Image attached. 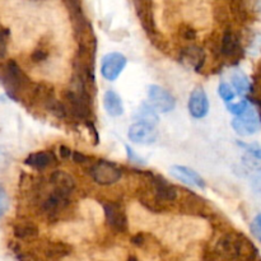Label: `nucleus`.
<instances>
[{
    "label": "nucleus",
    "mask_w": 261,
    "mask_h": 261,
    "mask_svg": "<svg viewBox=\"0 0 261 261\" xmlns=\"http://www.w3.org/2000/svg\"><path fill=\"white\" fill-rule=\"evenodd\" d=\"M157 130L152 125L144 122H135L127 130V137L133 143L143 145H149L157 140Z\"/></svg>",
    "instance_id": "ddd939ff"
},
{
    "label": "nucleus",
    "mask_w": 261,
    "mask_h": 261,
    "mask_svg": "<svg viewBox=\"0 0 261 261\" xmlns=\"http://www.w3.org/2000/svg\"><path fill=\"white\" fill-rule=\"evenodd\" d=\"M251 186L255 193L261 196V171H257L251 178Z\"/></svg>",
    "instance_id": "e433bc0d"
},
{
    "label": "nucleus",
    "mask_w": 261,
    "mask_h": 261,
    "mask_svg": "<svg viewBox=\"0 0 261 261\" xmlns=\"http://www.w3.org/2000/svg\"><path fill=\"white\" fill-rule=\"evenodd\" d=\"M63 101L68 107L69 116L83 122L92 121V96L68 88L63 92Z\"/></svg>",
    "instance_id": "f03ea898"
},
{
    "label": "nucleus",
    "mask_w": 261,
    "mask_h": 261,
    "mask_svg": "<svg viewBox=\"0 0 261 261\" xmlns=\"http://www.w3.org/2000/svg\"><path fill=\"white\" fill-rule=\"evenodd\" d=\"M137 119L139 120V122H144V124L152 125V126H155L160 121V117L155 114V110L148 103H143L140 106L137 112Z\"/></svg>",
    "instance_id": "393cba45"
},
{
    "label": "nucleus",
    "mask_w": 261,
    "mask_h": 261,
    "mask_svg": "<svg viewBox=\"0 0 261 261\" xmlns=\"http://www.w3.org/2000/svg\"><path fill=\"white\" fill-rule=\"evenodd\" d=\"M132 244L134 245L135 247H139V249H144L147 246L148 241H149V236L147 233H143V232H139V233L134 234L132 237Z\"/></svg>",
    "instance_id": "72a5a7b5"
},
{
    "label": "nucleus",
    "mask_w": 261,
    "mask_h": 261,
    "mask_svg": "<svg viewBox=\"0 0 261 261\" xmlns=\"http://www.w3.org/2000/svg\"><path fill=\"white\" fill-rule=\"evenodd\" d=\"M126 261H139V259H138L137 256H134V255H130V256L127 257Z\"/></svg>",
    "instance_id": "79ce46f5"
},
{
    "label": "nucleus",
    "mask_w": 261,
    "mask_h": 261,
    "mask_svg": "<svg viewBox=\"0 0 261 261\" xmlns=\"http://www.w3.org/2000/svg\"><path fill=\"white\" fill-rule=\"evenodd\" d=\"M218 93L219 96H221V98L223 99L226 103H231V101H233L234 97H236L233 87L229 86L228 83H224V82H222V83L219 84Z\"/></svg>",
    "instance_id": "c85d7f7f"
},
{
    "label": "nucleus",
    "mask_w": 261,
    "mask_h": 261,
    "mask_svg": "<svg viewBox=\"0 0 261 261\" xmlns=\"http://www.w3.org/2000/svg\"><path fill=\"white\" fill-rule=\"evenodd\" d=\"M59 154H60V157L64 158V160H69V158L73 157V150H71L70 148L65 147V145H60V147H59Z\"/></svg>",
    "instance_id": "ea45409f"
},
{
    "label": "nucleus",
    "mask_w": 261,
    "mask_h": 261,
    "mask_svg": "<svg viewBox=\"0 0 261 261\" xmlns=\"http://www.w3.org/2000/svg\"><path fill=\"white\" fill-rule=\"evenodd\" d=\"M43 109H45L48 114H51L54 117H56V119L59 120H64L66 119V117H69V111L65 102L60 101V99H58L56 97L51 99V101H48Z\"/></svg>",
    "instance_id": "b1692460"
},
{
    "label": "nucleus",
    "mask_w": 261,
    "mask_h": 261,
    "mask_svg": "<svg viewBox=\"0 0 261 261\" xmlns=\"http://www.w3.org/2000/svg\"><path fill=\"white\" fill-rule=\"evenodd\" d=\"M227 109L231 114L236 115V116H240L244 112H246L249 110V102L246 99H241L240 102H236V103H227Z\"/></svg>",
    "instance_id": "2f4dec72"
},
{
    "label": "nucleus",
    "mask_w": 261,
    "mask_h": 261,
    "mask_svg": "<svg viewBox=\"0 0 261 261\" xmlns=\"http://www.w3.org/2000/svg\"><path fill=\"white\" fill-rule=\"evenodd\" d=\"M12 231L14 239L24 242H32L40 236V229H38L37 224L25 218H22L13 223Z\"/></svg>",
    "instance_id": "dca6fc26"
},
{
    "label": "nucleus",
    "mask_w": 261,
    "mask_h": 261,
    "mask_svg": "<svg viewBox=\"0 0 261 261\" xmlns=\"http://www.w3.org/2000/svg\"><path fill=\"white\" fill-rule=\"evenodd\" d=\"M86 125H87V127H88V129H89V132L92 133V135H93L94 144H98V142H99L98 132H97L96 126H94V124H93V121H88V122H86Z\"/></svg>",
    "instance_id": "a19ab883"
},
{
    "label": "nucleus",
    "mask_w": 261,
    "mask_h": 261,
    "mask_svg": "<svg viewBox=\"0 0 261 261\" xmlns=\"http://www.w3.org/2000/svg\"><path fill=\"white\" fill-rule=\"evenodd\" d=\"M229 10L232 13V17L236 19L237 23H246L250 19V8L245 2H231L228 4Z\"/></svg>",
    "instance_id": "5701e85b"
},
{
    "label": "nucleus",
    "mask_w": 261,
    "mask_h": 261,
    "mask_svg": "<svg viewBox=\"0 0 261 261\" xmlns=\"http://www.w3.org/2000/svg\"><path fill=\"white\" fill-rule=\"evenodd\" d=\"M103 107L112 117H119L124 114L122 99L115 91H107L103 96Z\"/></svg>",
    "instance_id": "4be33fe9"
},
{
    "label": "nucleus",
    "mask_w": 261,
    "mask_h": 261,
    "mask_svg": "<svg viewBox=\"0 0 261 261\" xmlns=\"http://www.w3.org/2000/svg\"><path fill=\"white\" fill-rule=\"evenodd\" d=\"M148 99H149L150 106L162 114L172 111L176 106L175 97L157 84H152L148 87Z\"/></svg>",
    "instance_id": "1a4fd4ad"
},
{
    "label": "nucleus",
    "mask_w": 261,
    "mask_h": 261,
    "mask_svg": "<svg viewBox=\"0 0 261 261\" xmlns=\"http://www.w3.org/2000/svg\"><path fill=\"white\" fill-rule=\"evenodd\" d=\"M71 160H73L76 165H82V166L91 165L92 162V158L82 152H73V157H71Z\"/></svg>",
    "instance_id": "f704fd0d"
},
{
    "label": "nucleus",
    "mask_w": 261,
    "mask_h": 261,
    "mask_svg": "<svg viewBox=\"0 0 261 261\" xmlns=\"http://www.w3.org/2000/svg\"><path fill=\"white\" fill-rule=\"evenodd\" d=\"M10 206V199L7 193V189L0 184V218L5 216L9 211Z\"/></svg>",
    "instance_id": "7c9ffc66"
},
{
    "label": "nucleus",
    "mask_w": 261,
    "mask_h": 261,
    "mask_svg": "<svg viewBox=\"0 0 261 261\" xmlns=\"http://www.w3.org/2000/svg\"><path fill=\"white\" fill-rule=\"evenodd\" d=\"M0 84L9 98L18 102H25L35 83L13 59L0 61Z\"/></svg>",
    "instance_id": "f257e3e1"
},
{
    "label": "nucleus",
    "mask_w": 261,
    "mask_h": 261,
    "mask_svg": "<svg viewBox=\"0 0 261 261\" xmlns=\"http://www.w3.org/2000/svg\"><path fill=\"white\" fill-rule=\"evenodd\" d=\"M0 99H2V97H0Z\"/></svg>",
    "instance_id": "37998d69"
},
{
    "label": "nucleus",
    "mask_w": 261,
    "mask_h": 261,
    "mask_svg": "<svg viewBox=\"0 0 261 261\" xmlns=\"http://www.w3.org/2000/svg\"><path fill=\"white\" fill-rule=\"evenodd\" d=\"M48 184L54 190L61 191V193L69 194V195H73L76 188V182L73 176L63 170L54 171L48 177Z\"/></svg>",
    "instance_id": "a211bd4d"
},
{
    "label": "nucleus",
    "mask_w": 261,
    "mask_h": 261,
    "mask_svg": "<svg viewBox=\"0 0 261 261\" xmlns=\"http://www.w3.org/2000/svg\"><path fill=\"white\" fill-rule=\"evenodd\" d=\"M232 86H233V89L239 94H245L249 93L251 91V83H250L249 78L242 73L241 70L233 71L231 76Z\"/></svg>",
    "instance_id": "a878e982"
},
{
    "label": "nucleus",
    "mask_w": 261,
    "mask_h": 261,
    "mask_svg": "<svg viewBox=\"0 0 261 261\" xmlns=\"http://www.w3.org/2000/svg\"><path fill=\"white\" fill-rule=\"evenodd\" d=\"M127 64V59L121 53H110L103 56L101 64V74L110 82L116 81Z\"/></svg>",
    "instance_id": "9b49d317"
},
{
    "label": "nucleus",
    "mask_w": 261,
    "mask_h": 261,
    "mask_svg": "<svg viewBox=\"0 0 261 261\" xmlns=\"http://www.w3.org/2000/svg\"><path fill=\"white\" fill-rule=\"evenodd\" d=\"M139 203L142 204L143 206H145L148 211L155 214L165 213V212L168 211L167 204L162 203V201L154 195V193H153L150 188L142 190V193L139 194Z\"/></svg>",
    "instance_id": "412c9836"
},
{
    "label": "nucleus",
    "mask_w": 261,
    "mask_h": 261,
    "mask_svg": "<svg viewBox=\"0 0 261 261\" xmlns=\"http://www.w3.org/2000/svg\"><path fill=\"white\" fill-rule=\"evenodd\" d=\"M261 120L259 114L251 109L232 120V127L237 134L242 135V137H250V135L255 134L259 132Z\"/></svg>",
    "instance_id": "9d476101"
},
{
    "label": "nucleus",
    "mask_w": 261,
    "mask_h": 261,
    "mask_svg": "<svg viewBox=\"0 0 261 261\" xmlns=\"http://www.w3.org/2000/svg\"><path fill=\"white\" fill-rule=\"evenodd\" d=\"M71 205V195L61 191L54 190L48 191L45 196H40L38 206L43 216L48 222L58 221L59 216L66 211Z\"/></svg>",
    "instance_id": "7ed1b4c3"
},
{
    "label": "nucleus",
    "mask_w": 261,
    "mask_h": 261,
    "mask_svg": "<svg viewBox=\"0 0 261 261\" xmlns=\"http://www.w3.org/2000/svg\"><path fill=\"white\" fill-rule=\"evenodd\" d=\"M228 10L229 8H226L223 7L222 4H218L216 7V9H214V17H216L217 22L219 23H223V24H226L227 22H228L229 19V14H228Z\"/></svg>",
    "instance_id": "473e14b6"
},
{
    "label": "nucleus",
    "mask_w": 261,
    "mask_h": 261,
    "mask_svg": "<svg viewBox=\"0 0 261 261\" xmlns=\"http://www.w3.org/2000/svg\"><path fill=\"white\" fill-rule=\"evenodd\" d=\"M180 61L195 71H200L205 63V51L196 45L185 46L180 51Z\"/></svg>",
    "instance_id": "2eb2a0df"
},
{
    "label": "nucleus",
    "mask_w": 261,
    "mask_h": 261,
    "mask_svg": "<svg viewBox=\"0 0 261 261\" xmlns=\"http://www.w3.org/2000/svg\"><path fill=\"white\" fill-rule=\"evenodd\" d=\"M48 59V51L47 48L43 47V46H38L31 54V61L33 64H42L45 63Z\"/></svg>",
    "instance_id": "c756f323"
},
{
    "label": "nucleus",
    "mask_w": 261,
    "mask_h": 261,
    "mask_svg": "<svg viewBox=\"0 0 261 261\" xmlns=\"http://www.w3.org/2000/svg\"><path fill=\"white\" fill-rule=\"evenodd\" d=\"M239 144L241 145L242 148L249 150V153H251L255 158L257 160H261V147H257V145H247V144H242L241 142H239Z\"/></svg>",
    "instance_id": "4c0bfd02"
},
{
    "label": "nucleus",
    "mask_w": 261,
    "mask_h": 261,
    "mask_svg": "<svg viewBox=\"0 0 261 261\" xmlns=\"http://www.w3.org/2000/svg\"><path fill=\"white\" fill-rule=\"evenodd\" d=\"M105 212V218L106 223L112 231L117 233H125L129 228V222H127V216L122 205L115 201H103L102 203Z\"/></svg>",
    "instance_id": "6e6552de"
},
{
    "label": "nucleus",
    "mask_w": 261,
    "mask_h": 261,
    "mask_svg": "<svg viewBox=\"0 0 261 261\" xmlns=\"http://www.w3.org/2000/svg\"><path fill=\"white\" fill-rule=\"evenodd\" d=\"M250 228H251L252 234H254V236L261 242V214L255 217L254 221L251 222V226H250Z\"/></svg>",
    "instance_id": "c9c22d12"
},
{
    "label": "nucleus",
    "mask_w": 261,
    "mask_h": 261,
    "mask_svg": "<svg viewBox=\"0 0 261 261\" xmlns=\"http://www.w3.org/2000/svg\"><path fill=\"white\" fill-rule=\"evenodd\" d=\"M73 249L70 245L61 241H51L43 246L42 254L43 256L50 261L63 260L64 257H68L71 254Z\"/></svg>",
    "instance_id": "aec40b11"
},
{
    "label": "nucleus",
    "mask_w": 261,
    "mask_h": 261,
    "mask_svg": "<svg viewBox=\"0 0 261 261\" xmlns=\"http://www.w3.org/2000/svg\"><path fill=\"white\" fill-rule=\"evenodd\" d=\"M171 175L176 180L186 184V185L195 186L198 189H205V181L203 180V177L196 171L185 167V166H172L171 167Z\"/></svg>",
    "instance_id": "6ab92c4d"
},
{
    "label": "nucleus",
    "mask_w": 261,
    "mask_h": 261,
    "mask_svg": "<svg viewBox=\"0 0 261 261\" xmlns=\"http://www.w3.org/2000/svg\"><path fill=\"white\" fill-rule=\"evenodd\" d=\"M244 54L245 51L241 45V37L239 33L229 25L224 28L221 42H219V56L227 59V60H234V63H239Z\"/></svg>",
    "instance_id": "39448f33"
},
{
    "label": "nucleus",
    "mask_w": 261,
    "mask_h": 261,
    "mask_svg": "<svg viewBox=\"0 0 261 261\" xmlns=\"http://www.w3.org/2000/svg\"><path fill=\"white\" fill-rule=\"evenodd\" d=\"M144 177H147L148 184L150 185V189L154 193V195L160 199L162 203L167 204L173 203V201L177 200L178 198V190L176 186H173L172 184L168 182L166 178H163L162 176H158L153 172H142Z\"/></svg>",
    "instance_id": "0eeeda50"
},
{
    "label": "nucleus",
    "mask_w": 261,
    "mask_h": 261,
    "mask_svg": "<svg viewBox=\"0 0 261 261\" xmlns=\"http://www.w3.org/2000/svg\"><path fill=\"white\" fill-rule=\"evenodd\" d=\"M135 10H137L138 18L140 20V24L144 28L145 33L149 36L152 40L158 37V28L154 18V9H153L152 2H134Z\"/></svg>",
    "instance_id": "f8f14e48"
},
{
    "label": "nucleus",
    "mask_w": 261,
    "mask_h": 261,
    "mask_svg": "<svg viewBox=\"0 0 261 261\" xmlns=\"http://www.w3.org/2000/svg\"><path fill=\"white\" fill-rule=\"evenodd\" d=\"M24 165L30 166L31 168L37 171H43L46 168L55 167L58 165V158L55 153L51 150H40V152H33L24 160Z\"/></svg>",
    "instance_id": "f3484780"
},
{
    "label": "nucleus",
    "mask_w": 261,
    "mask_h": 261,
    "mask_svg": "<svg viewBox=\"0 0 261 261\" xmlns=\"http://www.w3.org/2000/svg\"><path fill=\"white\" fill-rule=\"evenodd\" d=\"M177 35L181 40L191 42V41H195L196 37H198V31L189 23H181L177 28Z\"/></svg>",
    "instance_id": "bb28decb"
},
{
    "label": "nucleus",
    "mask_w": 261,
    "mask_h": 261,
    "mask_svg": "<svg viewBox=\"0 0 261 261\" xmlns=\"http://www.w3.org/2000/svg\"><path fill=\"white\" fill-rule=\"evenodd\" d=\"M125 149H126L127 157H129V160L132 161L133 163H138V165H143V163H144V161H143L140 157H138V155L135 154L134 150H133L129 145H125Z\"/></svg>",
    "instance_id": "58836bf2"
},
{
    "label": "nucleus",
    "mask_w": 261,
    "mask_h": 261,
    "mask_svg": "<svg viewBox=\"0 0 261 261\" xmlns=\"http://www.w3.org/2000/svg\"><path fill=\"white\" fill-rule=\"evenodd\" d=\"M240 232L229 231L224 232L213 247V251L217 256L223 261H239L240 250Z\"/></svg>",
    "instance_id": "423d86ee"
},
{
    "label": "nucleus",
    "mask_w": 261,
    "mask_h": 261,
    "mask_svg": "<svg viewBox=\"0 0 261 261\" xmlns=\"http://www.w3.org/2000/svg\"><path fill=\"white\" fill-rule=\"evenodd\" d=\"M189 112L194 119H203L209 112V99L203 88H195L189 98Z\"/></svg>",
    "instance_id": "4468645a"
},
{
    "label": "nucleus",
    "mask_w": 261,
    "mask_h": 261,
    "mask_svg": "<svg viewBox=\"0 0 261 261\" xmlns=\"http://www.w3.org/2000/svg\"><path fill=\"white\" fill-rule=\"evenodd\" d=\"M10 31L0 23V61L5 59L8 54V46H9Z\"/></svg>",
    "instance_id": "cd10ccee"
},
{
    "label": "nucleus",
    "mask_w": 261,
    "mask_h": 261,
    "mask_svg": "<svg viewBox=\"0 0 261 261\" xmlns=\"http://www.w3.org/2000/svg\"><path fill=\"white\" fill-rule=\"evenodd\" d=\"M89 175L98 185L110 186L116 184L122 177V171L109 161H97L89 167Z\"/></svg>",
    "instance_id": "20e7f679"
}]
</instances>
